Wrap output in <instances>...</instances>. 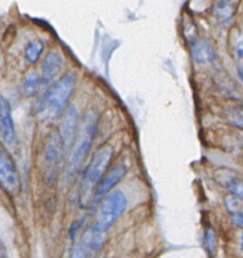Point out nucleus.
Listing matches in <instances>:
<instances>
[{"mask_svg": "<svg viewBox=\"0 0 243 258\" xmlns=\"http://www.w3.org/2000/svg\"><path fill=\"white\" fill-rule=\"evenodd\" d=\"M76 78L73 73H66L59 80L52 83L49 88L45 91L38 106V115L42 120L49 121L55 118L63 110L66 103L68 102L75 90Z\"/></svg>", "mask_w": 243, "mask_h": 258, "instance_id": "1", "label": "nucleus"}, {"mask_svg": "<svg viewBox=\"0 0 243 258\" xmlns=\"http://www.w3.org/2000/svg\"><path fill=\"white\" fill-rule=\"evenodd\" d=\"M111 158H112V148L103 146L96 151L93 158L86 166L80 186V203L83 208H87L90 204H92L96 188L103 179V175L111 163Z\"/></svg>", "mask_w": 243, "mask_h": 258, "instance_id": "2", "label": "nucleus"}, {"mask_svg": "<svg viewBox=\"0 0 243 258\" xmlns=\"http://www.w3.org/2000/svg\"><path fill=\"white\" fill-rule=\"evenodd\" d=\"M97 123V113L93 110L87 111L82 120L80 121V126H78V130L76 133L72 150H71L70 159H68L67 173L70 175H73L85 161L91 145H92L93 139H95Z\"/></svg>", "mask_w": 243, "mask_h": 258, "instance_id": "3", "label": "nucleus"}, {"mask_svg": "<svg viewBox=\"0 0 243 258\" xmlns=\"http://www.w3.org/2000/svg\"><path fill=\"white\" fill-rule=\"evenodd\" d=\"M126 207H128V199L125 194L120 190L111 191L100 203L92 227L96 231L106 233L123 216L124 212L126 211Z\"/></svg>", "mask_w": 243, "mask_h": 258, "instance_id": "4", "label": "nucleus"}, {"mask_svg": "<svg viewBox=\"0 0 243 258\" xmlns=\"http://www.w3.org/2000/svg\"><path fill=\"white\" fill-rule=\"evenodd\" d=\"M0 186L10 197H17L22 188L17 165L3 145H0Z\"/></svg>", "mask_w": 243, "mask_h": 258, "instance_id": "5", "label": "nucleus"}, {"mask_svg": "<svg viewBox=\"0 0 243 258\" xmlns=\"http://www.w3.org/2000/svg\"><path fill=\"white\" fill-rule=\"evenodd\" d=\"M65 148V143H63L59 134H50L44 149V169L47 180H52L54 178V174L57 173Z\"/></svg>", "mask_w": 243, "mask_h": 258, "instance_id": "6", "label": "nucleus"}, {"mask_svg": "<svg viewBox=\"0 0 243 258\" xmlns=\"http://www.w3.org/2000/svg\"><path fill=\"white\" fill-rule=\"evenodd\" d=\"M125 174L126 166L124 165V164H117V165L113 166V168L103 176V179L100 181L97 188H96L95 196H93L92 199V204L101 203V202L103 201V198L111 193L113 186H115L116 184H118V181L125 176Z\"/></svg>", "mask_w": 243, "mask_h": 258, "instance_id": "7", "label": "nucleus"}, {"mask_svg": "<svg viewBox=\"0 0 243 258\" xmlns=\"http://www.w3.org/2000/svg\"><path fill=\"white\" fill-rule=\"evenodd\" d=\"M0 138L7 145L15 143V127L12 116V107L7 98L0 96Z\"/></svg>", "mask_w": 243, "mask_h": 258, "instance_id": "8", "label": "nucleus"}, {"mask_svg": "<svg viewBox=\"0 0 243 258\" xmlns=\"http://www.w3.org/2000/svg\"><path fill=\"white\" fill-rule=\"evenodd\" d=\"M63 67V57L57 50L48 52L40 64V82L49 83L57 78Z\"/></svg>", "mask_w": 243, "mask_h": 258, "instance_id": "9", "label": "nucleus"}, {"mask_svg": "<svg viewBox=\"0 0 243 258\" xmlns=\"http://www.w3.org/2000/svg\"><path fill=\"white\" fill-rule=\"evenodd\" d=\"M80 126V121H78V112L76 110L75 106H71L67 111L65 112L60 122V138H62L65 146H67L71 141L75 140V136Z\"/></svg>", "mask_w": 243, "mask_h": 258, "instance_id": "10", "label": "nucleus"}, {"mask_svg": "<svg viewBox=\"0 0 243 258\" xmlns=\"http://www.w3.org/2000/svg\"><path fill=\"white\" fill-rule=\"evenodd\" d=\"M236 13V4L232 2H218L213 5V17L217 23L228 27Z\"/></svg>", "mask_w": 243, "mask_h": 258, "instance_id": "11", "label": "nucleus"}, {"mask_svg": "<svg viewBox=\"0 0 243 258\" xmlns=\"http://www.w3.org/2000/svg\"><path fill=\"white\" fill-rule=\"evenodd\" d=\"M193 58L199 64H204L214 60L216 52L208 40H197L193 47Z\"/></svg>", "mask_w": 243, "mask_h": 258, "instance_id": "12", "label": "nucleus"}, {"mask_svg": "<svg viewBox=\"0 0 243 258\" xmlns=\"http://www.w3.org/2000/svg\"><path fill=\"white\" fill-rule=\"evenodd\" d=\"M106 239V233L102 232H98L93 228L92 226L82 234V238L81 242L83 243V246L87 248L88 252H95L102 247V244L105 243Z\"/></svg>", "mask_w": 243, "mask_h": 258, "instance_id": "13", "label": "nucleus"}, {"mask_svg": "<svg viewBox=\"0 0 243 258\" xmlns=\"http://www.w3.org/2000/svg\"><path fill=\"white\" fill-rule=\"evenodd\" d=\"M43 48H44V45H43V43L40 42V40H37V39L29 40L27 47H25L24 49V55L28 59V62L29 63L37 62V60L39 59L40 54H42Z\"/></svg>", "mask_w": 243, "mask_h": 258, "instance_id": "14", "label": "nucleus"}, {"mask_svg": "<svg viewBox=\"0 0 243 258\" xmlns=\"http://www.w3.org/2000/svg\"><path fill=\"white\" fill-rule=\"evenodd\" d=\"M40 76H38L35 72L28 73L27 76L23 80V90H24V93L27 96L34 95L38 91L40 85Z\"/></svg>", "mask_w": 243, "mask_h": 258, "instance_id": "15", "label": "nucleus"}, {"mask_svg": "<svg viewBox=\"0 0 243 258\" xmlns=\"http://www.w3.org/2000/svg\"><path fill=\"white\" fill-rule=\"evenodd\" d=\"M226 186L229 190V193L233 197H236L237 199H241L243 201V180L236 176H232V178L226 179Z\"/></svg>", "mask_w": 243, "mask_h": 258, "instance_id": "16", "label": "nucleus"}, {"mask_svg": "<svg viewBox=\"0 0 243 258\" xmlns=\"http://www.w3.org/2000/svg\"><path fill=\"white\" fill-rule=\"evenodd\" d=\"M227 120L229 123L243 130V108H234L227 113Z\"/></svg>", "mask_w": 243, "mask_h": 258, "instance_id": "17", "label": "nucleus"}, {"mask_svg": "<svg viewBox=\"0 0 243 258\" xmlns=\"http://www.w3.org/2000/svg\"><path fill=\"white\" fill-rule=\"evenodd\" d=\"M204 244H206V248L209 253L213 256L216 253V233L213 232V229L208 228L206 231V237H204Z\"/></svg>", "mask_w": 243, "mask_h": 258, "instance_id": "18", "label": "nucleus"}, {"mask_svg": "<svg viewBox=\"0 0 243 258\" xmlns=\"http://www.w3.org/2000/svg\"><path fill=\"white\" fill-rule=\"evenodd\" d=\"M88 253H90V252L87 251V248H86V247L83 246L82 242L80 241L73 246L70 258H87Z\"/></svg>", "mask_w": 243, "mask_h": 258, "instance_id": "19", "label": "nucleus"}, {"mask_svg": "<svg viewBox=\"0 0 243 258\" xmlns=\"http://www.w3.org/2000/svg\"><path fill=\"white\" fill-rule=\"evenodd\" d=\"M233 52L234 55L237 57V59L239 60L238 66H243V34H239L236 38L233 44Z\"/></svg>", "mask_w": 243, "mask_h": 258, "instance_id": "20", "label": "nucleus"}, {"mask_svg": "<svg viewBox=\"0 0 243 258\" xmlns=\"http://www.w3.org/2000/svg\"><path fill=\"white\" fill-rule=\"evenodd\" d=\"M232 221H233L234 226L243 228V212H237V213L232 214Z\"/></svg>", "mask_w": 243, "mask_h": 258, "instance_id": "21", "label": "nucleus"}, {"mask_svg": "<svg viewBox=\"0 0 243 258\" xmlns=\"http://www.w3.org/2000/svg\"><path fill=\"white\" fill-rule=\"evenodd\" d=\"M239 246H241V251L243 252V232L239 234Z\"/></svg>", "mask_w": 243, "mask_h": 258, "instance_id": "22", "label": "nucleus"}]
</instances>
